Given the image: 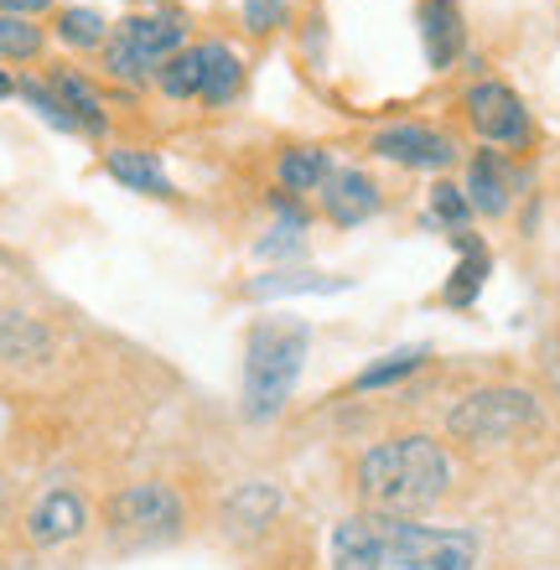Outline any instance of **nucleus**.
<instances>
[{
	"instance_id": "obj_16",
	"label": "nucleus",
	"mask_w": 560,
	"mask_h": 570,
	"mask_svg": "<svg viewBox=\"0 0 560 570\" xmlns=\"http://www.w3.org/2000/svg\"><path fill=\"white\" fill-rule=\"evenodd\" d=\"M109 177L125 181L130 193H156V197H171V181L167 171L156 166V156H146V150H109Z\"/></svg>"
},
{
	"instance_id": "obj_23",
	"label": "nucleus",
	"mask_w": 560,
	"mask_h": 570,
	"mask_svg": "<svg viewBox=\"0 0 560 570\" xmlns=\"http://www.w3.org/2000/svg\"><path fill=\"white\" fill-rule=\"evenodd\" d=\"M42 47V31L27 16H0V58H31Z\"/></svg>"
},
{
	"instance_id": "obj_14",
	"label": "nucleus",
	"mask_w": 560,
	"mask_h": 570,
	"mask_svg": "<svg viewBox=\"0 0 560 570\" xmlns=\"http://www.w3.org/2000/svg\"><path fill=\"white\" fill-rule=\"evenodd\" d=\"M0 358L6 363H42L52 358V332L21 312H0Z\"/></svg>"
},
{
	"instance_id": "obj_26",
	"label": "nucleus",
	"mask_w": 560,
	"mask_h": 570,
	"mask_svg": "<svg viewBox=\"0 0 560 570\" xmlns=\"http://www.w3.org/2000/svg\"><path fill=\"white\" fill-rule=\"evenodd\" d=\"M348 281H322V275H265L249 291L255 296H291V291H343Z\"/></svg>"
},
{
	"instance_id": "obj_10",
	"label": "nucleus",
	"mask_w": 560,
	"mask_h": 570,
	"mask_svg": "<svg viewBox=\"0 0 560 570\" xmlns=\"http://www.w3.org/2000/svg\"><path fill=\"white\" fill-rule=\"evenodd\" d=\"M322 208H327V218L333 224H343V228H353V224H364V218H374V208H379V187L364 177V171H333V177L322 181Z\"/></svg>"
},
{
	"instance_id": "obj_5",
	"label": "nucleus",
	"mask_w": 560,
	"mask_h": 570,
	"mask_svg": "<svg viewBox=\"0 0 560 570\" xmlns=\"http://www.w3.org/2000/svg\"><path fill=\"white\" fill-rule=\"evenodd\" d=\"M478 560V540L468 529H425V524H390V550H384V570H472Z\"/></svg>"
},
{
	"instance_id": "obj_7",
	"label": "nucleus",
	"mask_w": 560,
	"mask_h": 570,
	"mask_svg": "<svg viewBox=\"0 0 560 570\" xmlns=\"http://www.w3.org/2000/svg\"><path fill=\"white\" fill-rule=\"evenodd\" d=\"M468 115L478 125V136L493 140V146H519V140L530 136V115L519 105V94L503 89V83H472Z\"/></svg>"
},
{
	"instance_id": "obj_22",
	"label": "nucleus",
	"mask_w": 560,
	"mask_h": 570,
	"mask_svg": "<svg viewBox=\"0 0 560 570\" xmlns=\"http://www.w3.org/2000/svg\"><path fill=\"white\" fill-rule=\"evenodd\" d=\"M425 358V347H400V353H390L384 363H374V368H364L358 374V390H384V384H394V379H405L415 374Z\"/></svg>"
},
{
	"instance_id": "obj_13",
	"label": "nucleus",
	"mask_w": 560,
	"mask_h": 570,
	"mask_svg": "<svg viewBox=\"0 0 560 570\" xmlns=\"http://www.w3.org/2000/svg\"><path fill=\"white\" fill-rule=\"evenodd\" d=\"M275 513H281V488H271V482H239L224 503V524L234 529V534H239V529L244 534H259Z\"/></svg>"
},
{
	"instance_id": "obj_6",
	"label": "nucleus",
	"mask_w": 560,
	"mask_h": 570,
	"mask_svg": "<svg viewBox=\"0 0 560 570\" xmlns=\"http://www.w3.org/2000/svg\"><path fill=\"white\" fill-rule=\"evenodd\" d=\"M109 529L136 534V540H171L183 529V503L167 482H136L125 493L109 498Z\"/></svg>"
},
{
	"instance_id": "obj_24",
	"label": "nucleus",
	"mask_w": 560,
	"mask_h": 570,
	"mask_svg": "<svg viewBox=\"0 0 560 570\" xmlns=\"http://www.w3.org/2000/svg\"><path fill=\"white\" fill-rule=\"evenodd\" d=\"M58 37L68 47H94V42H105V16L99 11H62V21H58Z\"/></svg>"
},
{
	"instance_id": "obj_27",
	"label": "nucleus",
	"mask_w": 560,
	"mask_h": 570,
	"mask_svg": "<svg viewBox=\"0 0 560 570\" xmlns=\"http://www.w3.org/2000/svg\"><path fill=\"white\" fill-rule=\"evenodd\" d=\"M21 94H27V105L37 109L47 125H58V130H78V125L68 120V109L58 105V94H52V89H42V83H21Z\"/></svg>"
},
{
	"instance_id": "obj_1",
	"label": "nucleus",
	"mask_w": 560,
	"mask_h": 570,
	"mask_svg": "<svg viewBox=\"0 0 560 570\" xmlns=\"http://www.w3.org/2000/svg\"><path fill=\"white\" fill-rule=\"evenodd\" d=\"M446 482H452V462H446V451L431 435L379 441L374 451H364V462H358V493L384 519L425 513L446 493Z\"/></svg>"
},
{
	"instance_id": "obj_2",
	"label": "nucleus",
	"mask_w": 560,
	"mask_h": 570,
	"mask_svg": "<svg viewBox=\"0 0 560 570\" xmlns=\"http://www.w3.org/2000/svg\"><path fill=\"white\" fill-rule=\"evenodd\" d=\"M306 327L291 322V316H271V322H255L249 337H244V415L249 421H271L281 415V405L291 400L296 379H302L306 363Z\"/></svg>"
},
{
	"instance_id": "obj_28",
	"label": "nucleus",
	"mask_w": 560,
	"mask_h": 570,
	"mask_svg": "<svg viewBox=\"0 0 560 570\" xmlns=\"http://www.w3.org/2000/svg\"><path fill=\"white\" fill-rule=\"evenodd\" d=\"M281 0H249V6H244V21H249V31H275L281 27Z\"/></svg>"
},
{
	"instance_id": "obj_9",
	"label": "nucleus",
	"mask_w": 560,
	"mask_h": 570,
	"mask_svg": "<svg viewBox=\"0 0 560 570\" xmlns=\"http://www.w3.org/2000/svg\"><path fill=\"white\" fill-rule=\"evenodd\" d=\"M374 150L384 161L421 166V171H441V166H452V156H456L452 140L436 136V130H425V125H390V130H379Z\"/></svg>"
},
{
	"instance_id": "obj_3",
	"label": "nucleus",
	"mask_w": 560,
	"mask_h": 570,
	"mask_svg": "<svg viewBox=\"0 0 560 570\" xmlns=\"http://www.w3.org/2000/svg\"><path fill=\"white\" fill-rule=\"evenodd\" d=\"M534 421H540L534 394H524V390H478L446 415V431H452L456 441L488 446V441H509V435L530 431Z\"/></svg>"
},
{
	"instance_id": "obj_30",
	"label": "nucleus",
	"mask_w": 560,
	"mask_h": 570,
	"mask_svg": "<svg viewBox=\"0 0 560 570\" xmlns=\"http://www.w3.org/2000/svg\"><path fill=\"white\" fill-rule=\"evenodd\" d=\"M6 94H16V83L6 78V68H0V99H6Z\"/></svg>"
},
{
	"instance_id": "obj_20",
	"label": "nucleus",
	"mask_w": 560,
	"mask_h": 570,
	"mask_svg": "<svg viewBox=\"0 0 560 570\" xmlns=\"http://www.w3.org/2000/svg\"><path fill=\"white\" fill-rule=\"evenodd\" d=\"M327 177H333V161H327V150H291L286 161H281V181H286L291 193L322 187Z\"/></svg>"
},
{
	"instance_id": "obj_19",
	"label": "nucleus",
	"mask_w": 560,
	"mask_h": 570,
	"mask_svg": "<svg viewBox=\"0 0 560 570\" xmlns=\"http://www.w3.org/2000/svg\"><path fill=\"white\" fill-rule=\"evenodd\" d=\"M456 244H462V265H456L452 285H446V301H452V306H468L488 275V249L472 239V234H456Z\"/></svg>"
},
{
	"instance_id": "obj_15",
	"label": "nucleus",
	"mask_w": 560,
	"mask_h": 570,
	"mask_svg": "<svg viewBox=\"0 0 560 570\" xmlns=\"http://www.w3.org/2000/svg\"><path fill=\"white\" fill-rule=\"evenodd\" d=\"M468 203L478 213H503L509 208V171H503V161L493 156V150L472 156V166H468Z\"/></svg>"
},
{
	"instance_id": "obj_12",
	"label": "nucleus",
	"mask_w": 560,
	"mask_h": 570,
	"mask_svg": "<svg viewBox=\"0 0 560 570\" xmlns=\"http://www.w3.org/2000/svg\"><path fill=\"white\" fill-rule=\"evenodd\" d=\"M78 529H83V503L68 488H52L27 519V534L37 544H62V540H73Z\"/></svg>"
},
{
	"instance_id": "obj_17",
	"label": "nucleus",
	"mask_w": 560,
	"mask_h": 570,
	"mask_svg": "<svg viewBox=\"0 0 560 570\" xmlns=\"http://www.w3.org/2000/svg\"><path fill=\"white\" fill-rule=\"evenodd\" d=\"M52 94H58V105L68 109V120H73L78 130H89V136L105 130V105H99V94H94L78 73H58L52 78Z\"/></svg>"
},
{
	"instance_id": "obj_8",
	"label": "nucleus",
	"mask_w": 560,
	"mask_h": 570,
	"mask_svg": "<svg viewBox=\"0 0 560 570\" xmlns=\"http://www.w3.org/2000/svg\"><path fill=\"white\" fill-rule=\"evenodd\" d=\"M390 524L384 513H358L333 529V570H384L390 550Z\"/></svg>"
},
{
	"instance_id": "obj_11",
	"label": "nucleus",
	"mask_w": 560,
	"mask_h": 570,
	"mask_svg": "<svg viewBox=\"0 0 560 570\" xmlns=\"http://www.w3.org/2000/svg\"><path fill=\"white\" fill-rule=\"evenodd\" d=\"M421 42L431 68H452V58L462 52V11H456V0H421Z\"/></svg>"
},
{
	"instance_id": "obj_4",
	"label": "nucleus",
	"mask_w": 560,
	"mask_h": 570,
	"mask_svg": "<svg viewBox=\"0 0 560 570\" xmlns=\"http://www.w3.org/2000/svg\"><path fill=\"white\" fill-rule=\"evenodd\" d=\"M177 47H183V21H177V16H130V21L115 27L109 73L125 78V83H140V78H151L156 68H167Z\"/></svg>"
},
{
	"instance_id": "obj_21",
	"label": "nucleus",
	"mask_w": 560,
	"mask_h": 570,
	"mask_svg": "<svg viewBox=\"0 0 560 570\" xmlns=\"http://www.w3.org/2000/svg\"><path fill=\"white\" fill-rule=\"evenodd\" d=\"M161 89H167L171 99H187V94L203 89V47H193V52H177V58L161 68Z\"/></svg>"
},
{
	"instance_id": "obj_25",
	"label": "nucleus",
	"mask_w": 560,
	"mask_h": 570,
	"mask_svg": "<svg viewBox=\"0 0 560 570\" xmlns=\"http://www.w3.org/2000/svg\"><path fill=\"white\" fill-rule=\"evenodd\" d=\"M468 213H472V203L456 187H431V218H441V224L452 228V234H468Z\"/></svg>"
},
{
	"instance_id": "obj_18",
	"label": "nucleus",
	"mask_w": 560,
	"mask_h": 570,
	"mask_svg": "<svg viewBox=\"0 0 560 570\" xmlns=\"http://www.w3.org/2000/svg\"><path fill=\"white\" fill-rule=\"evenodd\" d=\"M234 89H239V58H234L228 47L208 42V47H203V89H197V99L224 105Z\"/></svg>"
},
{
	"instance_id": "obj_29",
	"label": "nucleus",
	"mask_w": 560,
	"mask_h": 570,
	"mask_svg": "<svg viewBox=\"0 0 560 570\" xmlns=\"http://www.w3.org/2000/svg\"><path fill=\"white\" fill-rule=\"evenodd\" d=\"M52 0H0V16H37L47 11Z\"/></svg>"
}]
</instances>
